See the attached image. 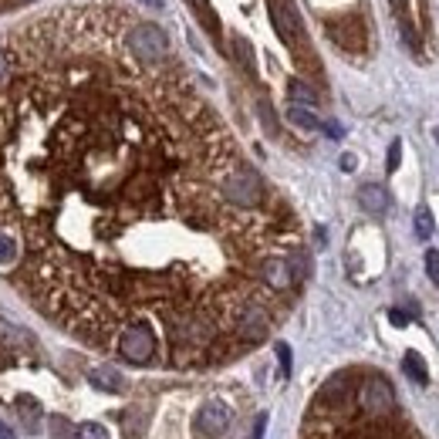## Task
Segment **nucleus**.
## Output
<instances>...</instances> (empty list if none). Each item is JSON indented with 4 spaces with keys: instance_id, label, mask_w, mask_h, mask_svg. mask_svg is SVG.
Instances as JSON below:
<instances>
[{
    "instance_id": "obj_19",
    "label": "nucleus",
    "mask_w": 439,
    "mask_h": 439,
    "mask_svg": "<svg viewBox=\"0 0 439 439\" xmlns=\"http://www.w3.org/2000/svg\"><path fill=\"white\" fill-rule=\"evenodd\" d=\"M189 3L196 7V14L203 17V24H207L209 31L216 34V31H220V24H216V17H213V10H209V3H207V0H189Z\"/></svg>"
},
{
    "instance_id": "obj_12",
    "label": "nucleus",
    "mask_w": 439,
    "mask_h": 439,
    "mask_svg": "<svg viewBox=\"0 0 439 439\" xmlns=\"http://www.w3.org/2000/svg\"><path fill=\"white\" fill-rule=\"evenodd\" d=\"M402 372L413 379L415 386H426L429 382V372H426V362L419 359V352H406L402 355Z\"/></svg>"
},
{
    "instance_id": "obj_8",
    "label": "nucleus",
    "mask_w": 439,
    "mask_h": 439,
    "mask_svg": "<svg viewBox=\"0 0 439 439\" xmlns=\"http://www.w3.org/2000/svg\"><path fill=\"white\" fill-rule=\"evenodd\" d=\"M348 395H352V375H348V372L332 375V379L325 382V388H321V399H325L328 406H341Z\"/></svg>"
},
{
    "instance_id": "obj_15",
    "label": "nucleus",
    "mask_w": 439,
    "mask_h": 439,
    "mask_svg": "<svg viewBox=\"0 0 439 439\" xmlns=\"http://www.w3.org/2000/svg\"><path fill=\"white\" fill-rule=\"evenodd\" d=\"M233 51H236V58H240L243 71H247L250 78H257V61H254V51H250L247 37H233Z\"/></svg>"
},
{
    "instance_id": "obj_4",
    "label": "nucleus",
    "mask_w": 439,
    "mask_h": 439,
    "mask_svg": "<svg viewBox=\"0 0 439 439\" xmlns=\"http://www.w3.org/2000/svg\"><path fill=\"white\" fill-rule=\"evenodd\" d=\"M193 426H196V433H200V436L220 439L233 426V409L223 402V399H207V402L200 406L196 419H193Z\"/></svg>"
},
{
    "instance_id": "obj_9",
    "label": "nucleus",
    "mask_w": 439,
    "mask_h": 439,
    "mask_svg": "<svg viewBox=\"0 0 439 439\" xmlns=\"http://www.w3.org/2000/svg\"><path fill=\"white\" fill-rule=\"evenodd\" d=\"M88 382H92L95 388H102V392H122V388H126L122 372H115V368H108V365L92 368V372H88Z\"/></svg>"
},
{
    "instance_id": "obj_16",
    "label": "nucleus",
    "mask_w": 439,
    "mask_h": 439,
    "mask_svg": "<svg viewBox=\"0 0 439 439\" xmlns=\"http://www.w3.org/2000/svg\"><path fill=\"white\" fill-rule=\"evenodd\" d=\"M17 264V240L14 233L0 230V267H14Z\"/></svg>"
},
{
    "instance_id": "obj_1",
    "label": "nucleus",
    "mask_w": 439,
    "mask_h": 439,
    "mask_svg": "<svg viewBox=\"0 0 439 439\" xmlns=\"http://www.w3.org/2000/svg\"><path fill=\"white\" fill-rule=\"evenodd\" d=\"M129 7L75 3L27 21L3 44L0 230L37 308L92 338L155 308L166 332L209 314L173 227L257 250V213L223 180L240 162L216 119L126 44ZM115 332V335H119Z\"/></svg>"
},
{
    "instance_id": "obj_5",
    "label": "nucleus",
    "mask_w": 439,
    "mask_h": 439,
    "mask_svg": "<svg viewBox=\"0 0 439 439\" xmlns=\"http://www.w3.org/2000/svg\"><path fill=\"white\" fill-rule=\"evenodd\" d=\"M359 406L368 415H388L395 409V392L382 375H368L362 386H359Z\"/></svg>"
},
{
    "instance_id": "obj_28",
    "label": "nucleus",
    "mask_w": 439,
    "mask_h": 439,
    "mask_svg": "<svg viewBox=\"0 0 439 439\" xmlns=\"http://www.w3.org/2000/svg\"><path fill=\"white\" fill-rule=\"evenodd\" d=\"M388 318H392V325H406V321H409L402 311H388Z\"/></svg>"
},
{
    "instance_id": "obj_10",
    "label": "nucleus",
    "mask_w": 439,
    "mask_h": 439,
    "mask_svg": "<svg viewBox=\"0 0 439 439\" xmlns=\"http://www.w3.org/2000/svg\"><path fill=\"white\" fill-rule=\"evenodd\" d=\"M392 3V10H395V21H399V31H402V37H406V44L419 51V34H415L413 21H409V3L406 0H388Z\"/></svg>"
},
{
    "instance_id": "obj_20",
    "label": "nucleus",
    "mask_w": 439,
    "mask_h": 439,
    "mask_svg": "<svg viewBox=\"0 0 439 439\" xmlns=\"http://www.w3.org/2000/svg\"><path fill=\"white\" fill-rule=\"evenodd\" d=\"M426 274H429V281L439 287V250H429V254H426Z\"/></svg>"
},
{
    "instance_id": "obj_25",
    "label": "nucleus",
    "mask_w": 439,
    "mask_h": 439,
    "mask_svg": "<svg viewBox=\"0 0 439 439\" xmlns=\"http://www.w3.org/2000/svg\"><path fill=\"white\" fill-rule=\"evenodd\" d=\"M10 75V58H7V48H0V81Z\"/></svg>"
},
{
    "instance_id": "obj_13",
    "label": "nucleus",
    "mask_w": 439,
    "mask_h": 439,
    "mask_svg": "<svg viewBox=\"0 0 439 439\" xmlns=\"http://www.w3.org/2000/svg\"><path fill=\"white\" fill-rule=\"evenodd\" d=\"M287 119H291L298 129H308V132L321 129V119H318L311 108H304V105H291V108H287Z\"/></svg>"
},
{
    "instance_id": "obj_31",
    "label": "nucleus",
    "mask_w": 439,
    "mask_h": 439,
    "mask_svg": "<svg viewBox=\"0 0 439 439\" xmlns=\"http://www.w3.org/2000/svg\"><path fill=\"white\" fill-rule=\"evenodd\" d=\"M142 3H146V7H155V10L162 7V0H142Z\"/></svg>"
},
{
    "instance_id": "obj_24",
    "label": "nucleus",
    "mask_w": 439,
    "mask_h": 439,
    "mask_svg": "<svg viewBox=\"0 0 439 439\" xmlns=\"http://www.w3.org/2000/svg\"><path fill=\"white\" fill-rule=\"evenodd\" d=\"M260 115H264V126L270 132H277V122H274V112H270V105L267 102H260Z\"/></svg>"
},
{
    "instance_id": "obj_3",
    "label": "nucleus",
    "mask_w": 439,
    "mask_h": 439,
    "mask_svg": "<svg viewBox=\"0 0 439 439\" xmlns=\"http://www.w3.org/2000/svg\"><path fill=\"white\" fill-rule=\"evenodd\" d=\"M155 328L149 321H129L119 335H115V352L132 365H149L155 359Z\"/></svg>"
},
{
    "instance_id": "obj_29",
    "label": "nucleus",
    "mask_w": 439,
    "mask_h": 439,
    "mask_svg": "<svg viewBox=\"0 0 439 439\" xmlns=\"http://www.w3.org/2000/svg\"><path fill=\"white\" fill-rule=\"evenodd\" d=\"M0 439H17V433H14L7 422H0Z\"/></svg>"
},
{
    "instance_id": "obj_7",
    "label": "nucleus",
    "mask_w": 439,
    "mask_h": 439,
    "mask_svg": "<svg viewBox=\"0 0 439 439\" xmlns=\"http://www.w3.org/2000/svg\"><path fill=\"white\" fill-rule=\"evenodd\" d=\"M359 207L365 213H372V216H382L388 209V193L386 186H379V182H365L362 189H359Z\"/></svg>"
},
{
    "instance_id": "obj_21",
    "label": "nucleus",
    "mask_w": 439,
    "mask_h": 439,
    "mask_svg": "<svg viewBox=\"0 0 439 439\" xmlns=\"http://www.w3.org/2000/svg\"><path fill=\"white\" fill-rule=\"evenodd\" d=\"M399 159H402V142L395 139V142L388 146V159H386V169H388V173H395V169H399Z\"/></svg>"
},
{
    "instance_id": "obj_22",
    "label": "nucleus",
    "mask_w": 439,
    "mask_h": 439,
    "mask_svg": "<svg viewBox=\"0 0 439 439\" xmlns=\"http://www.w3.org/2000/svg\"><path fill=\"white\" fill-rule=\"evenodd\" d=\"M277 362H281V375H291V348H287L284 341H277Z\"/></svg>"
},
{
    "instance_id": "obj_17",
    "label": "nucleus",
    "mask_w": 439,
    "mask_h": 439,
    "mask_svg": "<svg viewBox=\"0 0 439 439\" xmlns=\"http://www.w3.org/2000/svg\"><path fill=\"white\" fill-rule=\"evenodd\" d=\"M433 230H436V223H433L429 207H419V209H415V236H419V240H429Z\"/></svg>"
},
{
    "instance_id": "obj_27",
    "label": "nucleus",
    "mask_w": 439,
    "mask_h": 439,
    "mask_svg": "<svg viewBox=\"0 0 439 439\" xmlns=\"http://www.w3.org/2000/svg\"><path fill=\"white\" fill-rule=\"evenodd\" d=\"M355 166H359V162H355V155H352V153H345V155H341V169H345V173H352Z\"/></svg>"
},
{
    "instance_id": "obj_23",
    "label": "nucleus",
    "mask_w": 439,
    "mask_h": 439,
    "mask_svg": "<svg viewBox=\"0 0 439 439\" xmlns=\"http://www.w3.org/2000/svg\"><path fill=\"white\" fill-rule=\"evenodd\" d=\"M51 433H54V439H75V433L68 429V422H64V419H54Z\"/></svg>"
},
{
    "instance_id": "obj_2",
    "label": "nucleus",
    "mask_w": 439,
    "mask_h": 439,
    "mask_svg": "<svg viewBox=\"0 0 439 439\" xmlns=\"http://www.w3.org/2000/svg\"><path fill=\"white\" fill-rule=\"evenodd\" d=\"M126 44L135 54V61H142V64H166L169 61V37L153 21L132 17L129 31H126Z\"/></svg>"
},
{
    "instance_id": "obj_32",
    "label": "nucleus",
    "mask_w": 439,
    "mask_h": 439,
    "mask_svg": "<svg viewBox=\"0 0 439 439\" xmlns=\"http://www.w3.org/2000/svg\"><path fill=\"white\" fill-rule=\"evenodd\" d=\"M436 139H439V132H436Z\"/></svg>"
},
{
    "instance_id": "obj_11",
    "label": "nucleus",
    "mask_w": 439,
    "mask_h": 439,
    "mask_svg": "<svg viewBox=\"0 0 439 439\" xmlns=\"http://www.w3.org/2000/svg\"><path fill=\"white\" fill-rule=\"evenodd\" d=\"M287 95H291V105H304V108H314L318 105V92L311 88L308 81H301V78H291L287 81Z\"/></svg>"
},
{
    "instance_id": "obj_26",
    "label": "nucleus",
    "mask_w": 439,
    "mask_h": 439,
    "mask_svg": "<svg viewBox=\"0 0 439 439\" xmlns=\"http://www.w3.org/2000/svg\"><path fill=\"white\" fill-rule=\"evenodd\" d=\"M264 429H267V413L257 415V422H254V439H264Z\"/></svg>"
},
{
    "instance_id": "obj_30",
    "label": "nucleus",
    "mask_w": 439,
    "mask_h": 439,
    "mask_svg": "<svg viewBox=\"0 0 439 439\" xmlns=\"http://www.w3.org/2000/svg\"><path fill=\"white\" fill-rule=\"evenodd\" d=\"M325 132H328L332 139H341V126H335V122H328V126H325Z\"/></svg>"
},
{
    "instance_id": "obj_18",
    "label": "nucleus",
    "mask_w": 439,
    "mask_h": 439,
    "mask_svg": "<svg viewBox=\"0 0 439 439\" xmlns=\"http://www.w3.org/2000/svg\"><path fill=\"white\" fill-rule=\"evenodd\" d=\"M75 439H108V433H105L102 422H81Z\"/></svg>"
},
{
    "instance_id": "obj_6",
    "label": "nucleus",
    "mask_w": 439,
    "mask_h": 439,
    "mask_svg": "<svg viewBox=\"0 0 439 439\" xmlns=\"http://www.w3.org/2000/svg\"><path fill=\"white\" fill-rule=\"evenodd\" d=\"M267 7H270V21H274V31L281 34V41L287 48H298L301 44V27H298L294 10L287 7L284 0H267Z\"/></svg>"
},
{
    "instance_id": "obj_14",
    "label": "nucleus",
    "mask_w": 439,
    "mask_h": 439,
    "mask_svg": "<svg viewBox=\"0 0 439 439\" xmlns=\"http://www.w3.org/2000/svg\"><path fill=\"white\" fill-rule=\"evenodd\" d=\"M0 345H10V348H24V345H31V335H27L24 328H14V325H7V321L0 318Z\"/></svg>"
}]
</instances>
